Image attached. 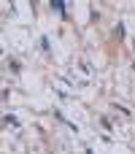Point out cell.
Listing matches in <instances>:
<instances>
[{
	"label": "cell",
	"instance_id": "6da1fadb",
	"mask_svg": "<svg viewBox=\"0 0 135 154\" xmlns=\"http://www.w3.org/2000/svg\"><path fill=\"white\" fill-rule=\"evenodd\" d=\"M51 5H54V11H57L60 16H65V5H62V0H51Z\"/></svg>",
	"mask_w": 135,
	"mask_h": 154
},
{
	"label": "cell",
	"instance_id": "7a4b0ae2",
	"mask_svg": "<svg viewBox=\"0 0 135 154\" xmlns=\"http://www.w3.org/2000/svg\"><path fill=\"white\" fill-rule=\"evenodd\" d=\"M3 122H5V125H19V119H16V116H8V114L3 116Z\"/></svg>",
	"mask_w": 135,
	"mask_h": 154
}]
</instances>
